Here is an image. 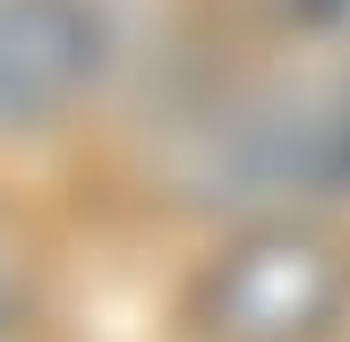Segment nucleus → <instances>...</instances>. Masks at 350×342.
Wrapping results in <instances>:
<instances>
[{
	"label": "nucleus",
	"instance_id": "f257e3e1",
	"mask_svg": "<svg viewBox=\"0 0 350 342\" xmlns=\"http://www.w3.org/2000/svg\"><path fill=\"white\" fill-rule=\"evenodd\" d=\"M342 308H350L342 239L308 231V222H273L205 265L188 317L205 342H325Z\"/></svg>",
	"mask_w": 350,
	"mask_h": 342
},
{
	"label": "nucleus",
	"instance_id": "7ed1b4c3",
	"mask_svg": "<svg viewBox=\"0 0 350 342\" xmlns=\"http://www.w3.org/2000/svg\"><path fill=\"white\" fill-rule=\"evenodd\" d=\"M9 300H17V282H9V248H0V325H9Z\"/></svg>",
	"mask_w": 350,
	"mask_h": 342
},
{
	"label": "nucleus",
	"instance_id": "f03ea898",
	"mask_svg": "<svg viewBox=\"0 0 350 342\" xmlns=\"http://www.w3.org/2000/svg\"><path fill=\"white\" fill-rule=\"evenodd\" d=\"M103 77V17L85 0H0V120H51Z\"/></svg>",
	"mask_w": 350,
	"mask_h": 342
}]
</instances>
